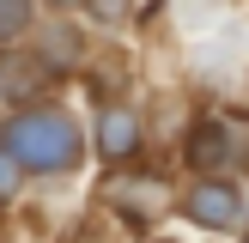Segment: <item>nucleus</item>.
I'll return each instance as SVG.
<instances>
[{
    "instance_id": "1",
    "label": "nucleus",
    "mask_w": 249,
    "mask_h": 243,
    "mask_svg": "<svg viewBox=\"0 0 249 243\" xmlns=\"http://www.w3.org/2000/svg\"><path fill=\"white\" fill-rule=\"evenodd\" d=\"M0 146H6L12 170H67L79 158V128H73L61 109H24L0 128Z\"/></svg>"
},
{
    "instance_id": "3",
    "label": "nucleus",
    "mask_w": 249,
    "mask_h": 243,
    "mask_svg": "<svg viewBox=\"0 0 249 243\" xmlns=\"http://www.w3.org/2000/svg\"><path fill=\"white\" fill-rule=\"evenodd\" d=\"M97 140H104L109 158H134L140 152V122L128 116V109H104V122H97Z\"/></svg>"
},
{
    "instance_id": "5",
    "label": "nucleus",
    "mask_w": 249,
    "mask_h": 243,
    "mask_svg": "<svg viewBox=\"0 0 249 243\" xmlns=\"http://www.w3.org/2000/svg\"><path fill=\"white\" fill-rule=\"evenodd\" d=\"M24 24H31V0H0V43H12Z\"/></svg>"
},
{
    "instance_id": "6",
    "label": "nucleus",
    "mask_w": 249,
    "mask_h": 243,
    "mask_svg": "<svg viewBox=\"0 0 249 243\" xmlns=\"http://www.w3.org/2000/svg\"><path fill=\"white\" fill-rule=\"evenodd\" d=\"M12 182H18V170H12L6 158H0V194H12Z\"/></svg>"
},
{
    "instance_id": "4",
    "label": "nucleus",
    "mask_w": 249,
    "mask_h": 243,
    "mask_svg": "<svg viewBox=\"0 0 249 243\" xmlns=\"http://www.w3.org/2000/svg\"><path fill=\"white\" fill-rule=\"evenodd\" d=\"M189 158H195L201 170H219V164L231 158V146H225V128H219V122H213V128H195V134H189Z\"/></svg>"
},
{
    "instance_id": "2",
    "label": "nucleus",
    "mask_w": 249,
    "mask_h": 243,
    "mask_svg": "<svg viewBox=\"0 0 249 243\" xmlns=\"http://www.w3.org/2000/svg\"><path fill=\"white\" fill-rule=\"evenodd\" d=\"M189 219H201V225H213V231H231L243 219V201H237L231 182H201V189L189 194Z\"/></svg>"
}]
</instances>
